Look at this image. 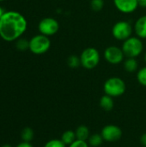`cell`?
<instances>
[{"instance_id":"1","label":"cell","mask_w":146,"mask_h":147,"mask_svg":"<svg viewBox=\"0 0 146 147\" xmlns=\"http://www.w3.org/2000/svg\"><path fill=\"white\" fill-rule=\"evenodd\" d=\"M27 28V19L18 11H5L0 18V37L5 41L17 40Z\"/></svg>"},{"instance_id":"2","label":"cell","mask_w":146,"mask_h":147,"mask_svg":"<svg viewBox=\"0 0 146 147\" xmlns=\"http://www.w3.org/2000/svg\"><path fill=\"white\" fill-rule=\"evenodd\" d=\"M121 48L126 58H138L144 51V44L142 39L131 36L123 41Z\"/></svg>"},{"instance_id":"3","label":"cell","mask_w":146,"mask_h":147,"mask_svg":"<svg viewBox=\"0 0 146 147\" xmlns=\"http://www.w3.org/2000/svg\"><path fill=\"white\" fill-rule=\"evenodd\" d=\"M103 90L106 95H108L113 98L119 97L126 92V85L122 78L118 77H111L104 83Z\"/></svg>"},{"instance_id":"4","label":"cell","mask_w":146,"mask_h":147,"mask_svg":"<svg viewBox=\"0 0 146 147\" xmlns=\"http://www.w3.org/2000/svg\"><path fill=\"white\" fill-rule=\"evenodd\" d=\"M81 65L86 70L95 69L100 63L101 55L99 51L92 47L85 48L80 54Z\"/></svg>"},{"instance_id":"5","label":"cell","mask_w":146,"mask_h":147,"mask_svg":"<svg viewBox=\"0 0 146 147\" xmlns=\"http://www.w3.org/2000/svg\"><path fill=\"white\" fill-rule=\"evenodd\" d=\"M51 47V40L48 36L37 34L29 40V51L36 55L46 53Z\"/></svg>"},{"instance_id":"6","label":"cell","mask_w":146,"mask_h":147,"mask_svg":"<svg viewBox=\"0 0 146 147\" xmlns=\"http://www.w3.org/2000/svg\"><path fill=\"white\" fill-rule=\"evenodd\" d=\"M133 25L126 21H119L112 28V34L114 38L121 41H124L133 36Z\"/></svg>"},{"instance_id":"7","label":"cell","mask_w":146,"mask_h":147,"mask_svg":"<svg viewBox=\"0 0 146 147\" xmlns=\"http://www.w3.org/2000/svg\"><path fill=\"white\" fill-rule=\"evenodd\" d=\"M38 29L40 34L50 37L58 33L59 29V23L55 18L45 17L39 22Z\"/></svg>"},{"instance_id":"8","label":"cell","mask_w":146,"mask_h":147,"mask_svg":"<svg viewBox=\"0 0 146 147\" xmlns=\"http://www.w3.org/2000/svg\"><path fill=\"white\" fill-rule=\"evenodd\" d=\"M125 53L121 47L109 46L104 51V58L108 64L119 65L125 60Z\"/></svg>"},{"instance_id":"9","label":"cell","mask_w":146,"mask_h":147,"mask_svg":"<svg viewBox=\"0 0 146 147\" xmlns=\"http://www.w3.org/2000/svg\"><path fill=\"white\" fill-rule=\"evenodd\" d=\"M101 134L106 142L109 143H114L120 140L122 136V130L120 129V127L113 124H109L105 126L102 131Z\"/></svg>"},{"instance_id":"10","label":"cell","mask_w":146,"mask_h":147,"mask_svg":"<svg viewBox=\"0 0 146 147\" xmlns=\"http://www.w3.org/2000/svg\"><path fill=\"white\" fill-rule=\"evenodd\" d=\"M115 8L121 13L130 14L139 8L138 0H114Z\"/></svg>"},{"instance_id":"11","label":"cell","mask_w":146,"mask_h":147,"mask_svg":"<svg viewBox=\"0 0 146 147\" xmlns=\"http://www.w3.org/2000/svg\"><path fill=\"white\" fill-rule=\"evenodd\" d=\"M133 31L140 39H146V16H140L134 23Z\"/></svg>"},{"instance_id":"12","label":"cell","mask_w":146,"mask_h":147,"mask_svg":"<svg viewBox=\"0 0 146 147\" xmlns=\"http://www.w3.org/2000/svg\"><path fill=\"white\" fill-rule=\"evenodd\" d=\"M123 65L125 71L127 72H135L139 69V62L137 60V58H126L123 61Z\"/></svg>"},{"instance_id":"13","label":"cell","mask_w":146,"mask_h":147,"mask_svg":"<svg viewBox=\"0 0 146 147\" xmlns=\"http://www.w3.org/2000/svg\"><path fill=\"white\" fill-rule=\"evenodd\" d=\"M75 133H76L77 140H79L88 141V140L90 136L89 129L85 125H81V126L77 127Z\"/></svg>"},{"instance_id":"14","label":"cell","mask_w":146,"mask_h":147,"mask_svg":"<svg viewBox=\"0 0 146 147\" xmlns=\"http://www.w3.org/2000/svg\"><path fill=\"white\" fill-rule=\"evenodd\" d=\"M100 107L105 111H110L114 107L113 97L108 95H104L100 99Z\"/></svg>"},{"instance_id":"15","label":"cell","mask_w":146,"mask_h":147,"mask_svg":"<svg viewBox=\"0 0 146 147\" xmlns=\"http://www.w3.org/2000/svg\"><path fill=\"white\" fill-rule=\"evenodd\" d=\"M66 146H70L71 145L74 141L77 140V136H76V133L75 131L72 130H67L65 132L63 133V134L61 135V139H60Z\"/></svg>"},{"instance_id":"16","label":"cell","mask_w":146,"mask_h":147,"mask_svg":"<svg viewBox=\"0 0 146 147\" xmlns=\"http://www.w3.org/2000/svg\"><path fill=\"white\" fill-rule=\"evenodd\" d=\"M104 140L101 134H93L89 136L88 140V144L90 147H99L102 143Z\"/></svg>"},{"instance_id":"17","label":"cell","mask_w":146,"mask_h":147,"mask_svg":"<svg viewBox=\"0 0 146 147\" xmlns=\"http://www.w3.org/2000/svg\"><path fill=\"white\" fill-rule=\"evenodd\" d=\"M34 131L30 127H25L22 129V134H21V138L22 141L25 142H30L34 139Z\"/></svg>"},{"instance_id":"18","label":"cell","mask_w":146,"mask_h":147,"mask_svg":"<svg viewBox=\"0 0 146 147\" xmlns=\"http://www.w3.org/2000/svg\"><path fill=\"white\" fill-rule=\"evenodd\" d=\"M67 65L69 67L75 69L77 68L81 65V61H80V57L77 56V55H71L68 57L67 59Z\"/></svg>"},{"instance_id":"19","label":"cell","mask_w":146,"mask_h":147,"mask_svg":"<svg viewBox=\"0 0 146 147\" xmlns=\"http://www.w3.org/2000/svg\"><path fill=\"white\" fill-rule=\"evenodd\" d=\"M137 80L141 85L146 87V66L142 67L141 69H139L138 71Z\"/></svg>"},{"instance_id":"20","label":"cell","mask_w":146,"mask_h":147,"mask_svg":"<svg viewBox=\"0 0 146 147\" xmlns=\"http://www.w3.org/2000/svg\"><path fill=\"white\" fill-rule=\"evenodd\" d=\"M15 46H16V48L18 50H20V51H26V50L29 49V40H28L26 39L19 38L15 41Z\"/></svg>"},{"instance_id":"21","label":"cell","mask_w":146,"mask_h":147,"mask_svg":"<svg viewBox=\"0 0 146 147\" xmlns=\"http://www.w3.org/2000/svg\"><path fill=\"white\" fill-rule=\"evenodd\" d=\"M104 0H91L90 8L94 11H100L104 7Z\"/></svg>"},{"instance_id":"22","label":"cell","mask_w":146,"mask_h":147,"mask_svg":"<svg viewBox=\"0 0 146 147\" xmlns=\"http://www.w3.org/2000/svg\"><path fill=\"white\" fill-rule=\"evenodd\" d=\"M44 147H66V145L61 140L53 139V140H48L45 144Z\"/></svg>"},{"instance_id":"23","label":"cell","mask_w":146,"mask_h":147,"mask_svg":"<svg viewBox=\"0 0 146 147\" xmlns=\"http://www.w3.org/2000/svg\"><path fill=\"white\" fill-rule=\"evenodd\" d=\"M69 147H89V144H88L87 141L77 140L71 145H70Z\"/></svg>"},{"instance_id":"24","label":"cell","mask_w":146,"mask_h":147,"mask_svg":"<svg viewBox=\"0 0 146 147\" xmlns=\"http://www.w3.org/2000/svg\"><path fill=\"white\" fill-rule=\"evenodd\" d=\"M15 147H33V146L30 144V142H25V141H22L21 142L20 144H18Z\"/></svg>"},{"instance_id":"25","label":"cell","mask_w":146,"mask_h":147,"mask_svg":"<svg viewBox=\"0 0 146 147\" xmlns=\"http://www.w3.org/2000/svg\"><path fill=\"white\" fill-rule=\"evenodd\" d=\"M140 143L142 144L143 146L146 147V133L142 134V136L140 138Z\"/></svg>"},{"instance_id":"26","label":"cell","mask_w":146,"mask_h":147,"mask_svg":"<svg viewBox=\"0 0 146 147\" xmlns=\"http://www.w3.org/2000/svg\"><path fill=\"white\" fill-rule=\"evenodd\" d=\"M139 7L141 8H146V0H138Z\"/></svg>"},{"instance_id":"27","label":"cell","mask_w":146,"mask_h":147,"mask_svg":"<svg viewBox=\"0 0 146 147\" xmlns=\"http://www.w3.org/2000/svg\"><path fill=\"white\" fill-rule=\"evenodd\" d=\"M4 12H5V11H4V10L3 9V8L0 6V18L3 16V13H4Z\"/></svg>"},{"instance_id":"28","label":"cell","mask_w":146,"mask_h":147,"mask_svg":"<svg viewBox=\"0 0 146 147\" xmlns=\"http://www.w3.org/2000/svg\"><path fill=\"white\" fill-rule=\"evenodd\" d=\"M2 147H12L11 146H9V145H3Z\"/></svg>"},{"instance_id":"29","label":"cell","mask_w":146,"mask_h":147,"mask_svg":"<svg viewBox=\"0 0 146 147\" xmlns=\"http://www.w3.org/2000/svg\"><path fill=\"white\" fill-rule=\"evenodd\" d=\"M144 59H145V63H146V53H145V57H144Z\"/></svg>"},{"instance_id":"30","label":"cell","mask_w":146,"mask_h":147,"mask_svg":"<svg viewBox=\"0 0 146 147\" xmlns=\"http://www.w3.org/2000/svg\"><path fill=\"white\" fill-rule=\"evenodd\" d=\"M3 1H4V0H0V2H3Z\"/></svg>"},{"instance_id":"31","label":"cell","mask_w":146,"mask_h":147,"mask_svg":"<svg viewBox=\"0 0 146 147\" xmlns=\"http://www.w3.org/2000/svg\"><path fill=\"white\" fill-rule=\"evenodd\" d=\"M144 147H145V146H144Z\"/></svg>"},{"instance_id":"32","label":"cell","mask_w":146,"mask_h":147,"mask_svg":"<svg viewBox=\"0 0 146 147\" xmlns=\"http://www.w3.org/2000/svg\"><path fill=\"white\" fill-rule=\"evenodd\" d=\"M113 1H114V0H113Z\"/></svg>"}]
</instances>
